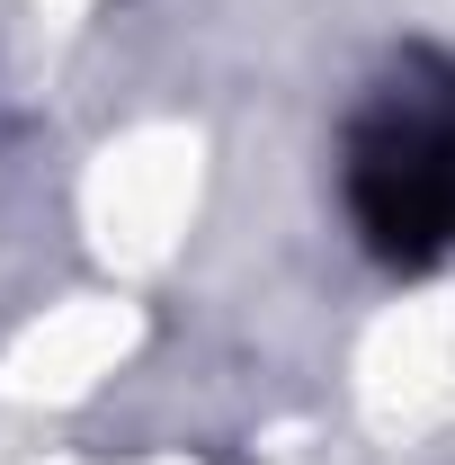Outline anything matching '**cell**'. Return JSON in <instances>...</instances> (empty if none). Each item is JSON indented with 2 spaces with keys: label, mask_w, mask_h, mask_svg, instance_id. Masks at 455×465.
Instances as JSON below:
<instances>
[{
  "label": "cell",
  "mask_w": 455,
  "mask_h": 465,
  "mask_svg": "<svg viewBox=\"0 0 455 465\" xmlns=\"http://www.w3.org/2000/svg\"><path fill=\"white\" fill-rule=\"evenodd\" d=\"M348 206L402 260H429L455 242V125L438 116H384L348 153Z\"/></svg>",
  "instance_id": "obj_1"
}]
</instances>
